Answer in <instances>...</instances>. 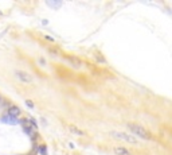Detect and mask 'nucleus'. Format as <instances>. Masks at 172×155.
Here are the masks:
<instances>
[{
	"label": "nucleus",
	"mask_w": 172,
	"mask_h": 155,
	"mask_svg": "<svg viewBox=\"0 0 172 155\" xmlns=\"http://www.w3.org/2000/svg\"><path fill=\"white\" fill-rule=\"evenodd\" d=\"M128 128H129V131H131V132H133L135 135H137V136H140L141 139H145V140H149V139H151V135H149V133L147 132V131L143 128V127L137 125V124L129 123V124H128Z\"/></svg>",
	"instance_id": "obj_1"
},
{
	"label": "nucleus",
	"mask_w": 172,
	"mask_h": 155,
	"mask_svg": "<svg viewBox=\"0 0 172 155\" xmlns=\"http://www.w3.org/2000/svg\"><path fill=\"white\" fill-rule=\"evenodd\" d=\"M110 135L118 140H124V142H128V143H132V144H137V139L129 133H125V132H110Z\"/></svg>",
	"instance_id": "obj_2"
},
{
	"label": "nucleus",
	"mask_w": 172,
	"mask_h": 155,
	"mask_svg": "<svg viewBox=\"0 0 172 155\" xmlns=\"http://www.w3.org/2000/svg\"><path fill=\"white\" fill-rule=\"evenodd\" d=\"M20 123L24 125V129H26V132L28 133V135H34L35 133V129H36V125L34 124V121H27V120H22Z\"/></svg>",
	"instance_id": "obj_3"
},
{
	"label": "nucleus",
	"mask_w": 172,
	"mask_h": 155,
	"mask_svg": "<svg viewBox=\"0 0 172 155\" xmlns=\"http://www.w3.org/2000/svg\"><path fill=\"white\" fill-rule=\"evenodd\" d=\"M15 74L18 75V78L20 81H23V82H32V77H31L28 73H26V71H20L18 70Z\"/></svg>",
	"instance_id": "obj_4"
},
{
	"label": "nucleus",
	"mask_w": 172,
	"mask_h": 155,
	"mask_svg": "<svg viewBox=\"0 0 172 155\" xmlns=\"http://www.w3.org/2000/svg\"><path fill=\"white\" fill-rule=\"evenodd\" d=\"M67 61L70 62V63H71V66L75 67V69H80L81 65H82L80 59H78V58H75V57H69V58H67Z\"/></svg>",
	"instance_id": "obj_5"
},
{
	"label": "nucleus",
	"mask_w": 172,
	"mask_h": 155,
	"mask_svg": "<svg viewBox=\"0 0 172 155\" xmlns=\"http://www.w3.org/2000/svg\"><path fill=\"white\" fill-rule=\"evenodd\" d=\"M8 115L12 116V117H18L20 115V109H19L18 106H11L8 109Z\"/></svg>",
	"instance_id": "obj_6"
},
{
	"label": "nucleus",
	"mask_w": 172,
	"mask_h": 155,
	"mask_svg": "<svg viewBox=\"0 0 172 155\" xmlns=\"http://www.w3.org/2000/svg\"><path fill=\"white\" fill-rule=\"evenodd\" d=\"M113 151H114V154H117V155H131V152H129L126 148H124V147H116Z\"/></svg>",
	"instance_id": "obj_7"
},
{
	"label": "nucleus",
	"mask_w": 172,
	"mask_h": 155,
	"mask_svg": "<svg viewBox=\"0 0 172 155\" xmlns=\"http://www.w3.org/2000/svg\"><path fill=\"white\" fill-rule=\"evenodd\" d=\"M16 117H12V116H9V115H7V116H4L3 117V121H5V123H12V124H15V123H18V120H15Z\"/></svg>",
	"instance_id": "obj_8"
},
{
	"label": "nucleus",
	"mask_w": 172,
	"mask_h": 155,
	"mask_svg": "<svg viewBox=\"0 0 172 155\" xmlns=\"http://www.w3.org/2000/svg\"><path fill=\"white\" fill-rule=\"evenodd\" d=\"M47 5H50V7H53V8H59L62 5L61 1H47Z\"/></svg>",
	"instance_id": "obj_9"
},
{
	"label": "nucleus",
	"mask_w": 172,
	"mask_h": 155,
	"mask_svg": "<svg viewBox=\"0 0 172 155\" xmlns=\"http://www.w3.org/2000/svg\"><path fill=\"white\" fill-rule=\"evenodd\" d=\"M70 131L73 133H77V135H84V131H81V129L75 128V127H70Z\"/></svg>",
	"instance_id": "obj_10"
},
{
	"label": "nucleus",
	"mask_w": 172,
	"mask_h": 155,
	"mask_svg": "<svg viewBox=\"0 0 172 155\" xmlns=\"http://www.w3.org/2000/svg\"><path fill=\"white\" fill-rule=\"evenodd\" d=\"M96 59H97V61H100V62H102V63H105V58L102 57V55H101L100 53L96 54Z\"/></svg>",
	"instance_id": "obj_11"
},
{
	"label": "nucleus",
	"mask_w": 172,
	"mask_h": 155,
	"mask_svg": "<svg viewBox=\"0 0 172 155\" xmlns=\"http://www.w3.org/2000/svg\"><path fill=\"white\" fill-rule=\"evenodd\" d=\"M38 151H39L40 155H46L47 152H46V146H40L39 148H38Z\"/></svg>",
	"instance_id": "obj_12"
},
{
	"label": "nucleus",
	"mask_w": 172,
	"mask_h": 155,
	"mask_svg": "<svg viewBox=\"0 0 172 155\" xmlns=\"http://www.w3.org/2000/svg\"><path fill=\"white\" fill-rule=\"evenodd\" d=\"M26 104H27V106H30V108H34V102L30 101V100H27Z\"/></svg>",
	"instance_id": "obj_13"
},
{
	"label": "nucleus",
	"mask_w": 172,
	"mask_h": 155,
	"mask_svg": "<svg viewBox=\"0 0 172 155\" xmlns=\"http://www.w3.org/2000/svg\"><path fill=\"white\" fill-rule=\"evenodd\" d=\"M39 63L42 65V66H43V65L46 63V62H44V59H42V58H40V59H39Z\"/></svg>",
	"instance_id": "obj_14"
},
{
	"label": "nucleus",
	"mask_w": 172,
	"mask_h": 155,
	"mask_svg": "<svg viewBox=\"0 0 172 155\" xmlns=\"http://www.w3.org/2000/svg\"><path fill=\"white\" fill-rule=\"evenodd\" d=\"M0 101H1V98H0Z\"/></svg>",
	"instance_id": "obj_15"
}]
</instances>
